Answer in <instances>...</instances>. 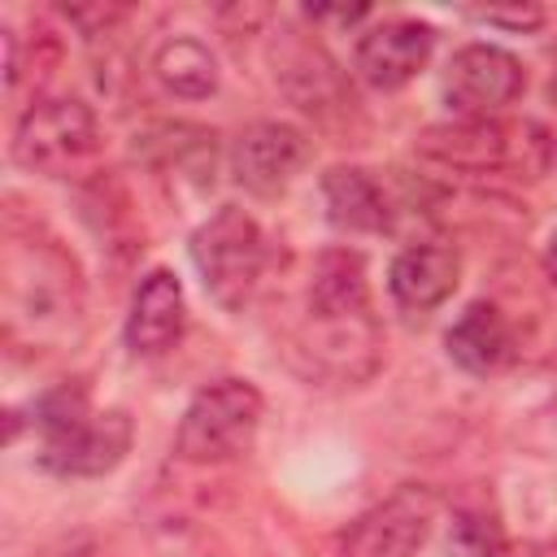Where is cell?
Returning <instances> with one entry per match:
<instances>
[{
    "label": "cell",
    "mask_w": 557,
    "mask_h": 557,
    "mask_svg": "<svg viewBox=\"0 0 557 557\" xmlns=\"http://www.w3.org/2000/svg\"><path fill=\"white\" fill-rule=\"evenodd\" d=\"M544 274H548V283L557 287V231H553L548 244H544Z\"/></svg>",
    "instance_id": "obj_21"
},
{
    "label": "cell",
    "mask_w": 557,
    "mask_h": 557,
    "mask_svg": "<svg viewBox=\"0 0 557 557\" xmlns=\"http://www.w3.org/2000/svg\"><path fill=\"white\" fill-rule=\"evenodd\" d=\"M257 426H261V392L248 379H218L191 396L174 435V453L191 466H218L248 453Z\"/></svg>",
    "instance_id": "obj_3"
},
{
    "label": "cell",
    "mask_w": 557,
    "mask_h": 557,
    "mask_svg": "<svg viewBox=\"0 0 557 557\" xmlns=\"http://www.w3.org/2000/svg\"><path fill=\"white\" fill-rule=\"evenodd\" d=\"M322 200H326V218L339 231L352 235H379L392 226V205L383 196V187L357 170V165H335L322 174Z\"/></svg>",
    "instance_id": "obj_14"
},
{
    "label": "cell",
    "mask_w": 557,
    "mask_h": 557,
    "mask_svg": "<svg viewBox=\"0 0 557 557\" xmlns=\"http://www.w3.org/2000/svg\"><path fill=\"white\" fill-rule=\"evenodd\" d=\"M435 518L440 496L422 483H405L344 531L339 557H418L435 531Z\"/></svg>",
    "instance_id": "obj_5"
},
{
    "label": "cell",
    "mask_w": 557,
    "mask_h": 557,
    "mask_svg": "<svg viewBox=\"0 0 557 557\" xmlns=\"http://www.w3.org/2000/svg\"><path fill=\"white\" fill-rule=\"evenodd\" d=\"M527 87L522 61L500 44H466L444 65V104L457 117H496Z\"/></svg>",
    "instance_id": "obj_6"
},
{
    "label": "cell",
    "mask_w": 557,
    "mask_h": 557,
    "mask_svg": "<svg viewBox=\"0 0 557 557\" xmlns=\"http://www.w3.org/2000/svg\"><path fill=\"white\" fill-rule=\"evenodd\" d=\"M431 52H435V30L426 22L392 17V22L370 26L357 39V74L374 91H396L426 70Z\"/></svg>",
    "instance_id": "obj_10"
},
{
    "label": "cell",
    "mask_w": 557,
    "mask_h": 557,
    "mask_svg": "<svg viewBox=\"0 0 557 557\" xmlns=\"http://www.w3.org/2000/svg\"><path fill=\"white\" fill-rule=\"evenodd\" d=\"M91 413H96V409H91L83 383H57L52 392H44V396L35 400V426H39L44 440H52V435L78 426V422L91 418Z\"/></svg>",
    "instance_id": "obj_18"
},
{
    "label": "cell",
    "mask_w": 557,
    "mask_h": 557,
    "mask_svg": "<svg viewBox=\"0 0 557 557\" xmlns=\"http://www.w3.org/2000/svg\"><path fill=\"white\" fill-rule=\"evenodd\" d=\"M461 278V257L448 244H413L405 252H396L392 270H387V292L400 309L409 313H426L435 305H444L457 292Z\"/></svg>",
    "instance_id": "obj_12"
},
{
    "label": "cell",
    "mask_w": 557,
    "mask_h": 557,
    "mask_svg": "<svg viewBox=\"0 0 557 557\" xmlns=\"http://www.w3.org/2000/svg\"><path fill=\"white\" fill-rule=\"evenodd\" d=\"M548 96H553V100H557V74H553V83H548Z\"/></svg>",
    "instance_id": "obj_23"
},
{
    "label": "cell",
    "mask_w": 557,
    "mask_h": 557,
    "mask_svg": "<svg viewBox=\"0 0 557 557\" xmlns=\"http://www.w3.org/2000/svg\"><path fill=\"white\" fill-rule=\"evenodd\" d=\"M187 322V300H183V283L170 270H148L131 296V313H126V344L139 357H161L178 344Z\"/></svg>",
    "instance_id": "obj_11"
},
{
    "label": "cell",
    "mask_w": 557,
    "mask_h": 557,
    "mask_svg": "<svg viewBox=\"0 0 557 557\" xmlns=\"http://www.w3.org/2000/svg\"><path fill=\"white\" fill-rule=\"evenodd\" d=\"M100 144L96 113L83 100H35L13 131V161L30 174L65 178Z\"/></svg>",
    "instance_id": "obj_4"
},
{
    "label": "cell",
    "mask_w": 557,
    "mask_h": 557,
    "mask_svg": "<svg viewBox=\"0 0 557 557\" xmlns=\"http://www.w3.org/2000/svg\"><path fill=\"white\" fill-rule=\"evenodd\" d=\"M157 78L165 91L183 100H205L218 91V61L200 39H165L152 61Z\"/></svg>",
    "instance_id": "obj_16"
},
{
    "label": "cell",
    "mask_w": 557,
    "mask_h": 557,
    "mask_svg": "<svg viewBox=\"0 0 557 557\" xmlns=\"http://www.w3.org/2000/svg\"><path fill=\"white\" fill-rule=\"evenodd\" d=\"M522 135V126H509L500 117H457L444 126H426L418 135V152L453 165V170H470V174H487V170H509L518 165L522 148L531 139H513Z\"/></svg>",
    "instance_id": "obj_7"
},
{
    "label": "cell",
    "mask_w": 557,
    "mask_h": 557,
    "mask_svg": "<svg viewBox=\"0 0 557 557\" xmlns=\"http://www.w3.org/2000/svg\"><path fill=\"white\" fill-rule=\"evenodd\" d=\"M309 318H370L366 261L352 248H331L313 265Z\"/></svg>",
    "instance_id": "obj_15"
},
{
    "label": "cell",
    "mask_w": 557,
    "mask_h": 557,
    "mask_svg": "<svg viewBox=\"0 0 557 557\" xmlns=\"http://www.w3.org/2000/svg\"><path fill=\"white\" fill-rule=\"evenodd\" d=\"M453 544L466 557H505V535H500L496 518H483V513H457Z\"/></svg>",
    "instance_id": "obj_19"
},
{
    "label": "cell",
    "mask_w": 557,
    "mask_h": 557,
    "mask_svg": "<svg viewBox=\"0 0 557 557\" xmlns=\"http://www.w3.org/2000/svg\"><path fill=\"white\" fill-rule=\"evenodd\" d=\"M518 557H557V544H527Z\"/></svg>",
    "instance_id": "obj_22"
},
{
    "label": "cell",
    "mask_w": 557,
    "mask_h": 557,
    "mask_svg": "<svg viewBox=\"0 0 557 557\" xmlns=\"http://www.w3.org/2000/svg\"><path fill=\"white\" fill-rule=\"evenodd\" d=\"M444 348L466 374H496L513 361V331L492 300H474L448 326Z\"/></svg>",
    "instance_id": "obj_13"
},
{
    "label": "cell",
    "mask_w": 557,
    "mask_h": 557,
    "mask_svg": "<svg viewBox=\"0 0 557 557\" xmlns=\"http://www.w3.org/2000/svg\"><path fill=\"white\" fill-rule=\"evenodd\" d=\"M191 261L200 270V283L213 305L226 313L244 309L257 292V278L265 270V235L252 213L222 205L213 218H205L191 231Z\"/></svg>",
    "instance_id": "obj_2"
},
{
    "label": "cell",
    "mask_w": 557,
    "mask_h": 557,
    "mask_svg": "<svg viewBox=\"0 0 557 557\" xmlns=\"http://www.w3.org/2000/svg\"><path fill=\"white\" fill-rule=\"evenodd\" d=\"M4 335L26 348H48L83 318V274L52 239H9L0 261Z\"/></svg>",
    "instance_id": "obj_1"
},
{
    "label": "cell",
    "mask_w": 557,
    "mask_h": 557,
    "mask_svg": "<svg viewBox=\"0 0 557 557\" xmlns=\"http://www.w3.org/2000/svg\"><path fill=\"white\" fill-rule=\"evenodd\" d=\"M474 17H483V22H492V26H513V30H531V26L544 22L540 9H479Z\"/></svg>",
    "instance_id": "obj_20"
},
{
    "label": "cell",
    "mask_w": 557,
    "mask_h": 557,
    "mask_svg": "<svg viewBox=\"0 0 557 557\" xmlns=\"http://www.w3.org/2000/svg\"><path fill=\"white\" fill-rule=\"evenodd\" d=\"M283 87L300 109H326V96H335V65L322 57V48H300L296 61L283 70Z\"/></svg>",
    "instance_id": "obj_17"
},
{
    "label": "cell",
    "mask_w": 557,
    "mask_h": 557,
    "mask_svg": "<svg viewBox=\"0 0 557 557\" xmlns=\"http://www.w3.org/2000/svg\"><path fill=\"white\" fill-rule=\"evenodd\" d=\"M309 161L305 131L287 122H252L231 148V174L252 196H278Z\"/></svg>",
    "instance_id": "obj_8"
},
{
    "label": "cell",
    "mask_w": 557,
    "mask_h": 557,
    "mask_svg": "<svg viewBox=\"0 0 557 557\" xmlns=\"http://www.w3.org/2000/svg\"><path fill=\"white\" fill-rule=\"evenodd\" d=\"M131 440H135L131 413L126 409H104V413L83 418L70 431L44 440L39 461L52 474H65V479H91V474L113 470L131 453Z\"/></svg>",
    "instance_id": "obj_9"
}]
</instances>
